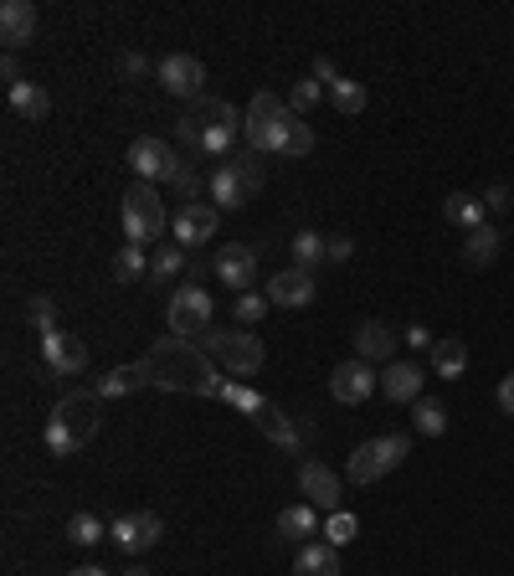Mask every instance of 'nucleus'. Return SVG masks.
Listing matches in <instances>:
<instances>
[{
    "mask_svg": "<svg viewBox=\"0 0 514 576\" xmlns=\"http://www.w3.org/2000/svg\"><path fill=\"white\" fill-rule=\"evenodd\" d=\"M150 376H155V386H175V391H196V396H222V386H227V371L216 366V360L206 355V350H196L191 340H175V335H165L150 355Z\"/></svg>",
    "mask_w": 514,
    "mask_h": 576,
    "instance_id": "obj_1",
    "label": "nucleus"
},
{
    "mask_svg": "<svg viewBox=\"0 0 514 576\" xmlns=\"http://www.w3.org/2000/svg\"><path fill=\"white\" fill-rule=\"evenodd\" d=\"M165 201H160V191L150 186V180H134V186L124 191V242H134V247H160V232H165Z\"/></svg>",
    "mask_w": 514,
    "mask_h": 576,
    "instance_id": "obj_2",
    "label": "nucleus"
},
{
    "mask_svg": "<svg viewBox=\"0 0 514 576\" xmlns=\"http://www.w3.org/2000/svg\"><path fill=\"white\" fill-rule=\"evenodd\" d=\"M206 355H211L232 381L257 376V371H263V360H268L263 340H257L252 330H211V335H206Z\"/></svg>",
    "mask_w": 514,
    "mask_h": 576,
    "instance_id": "obj_3",
    "label": "nucleus"
},
{
    "mask_svg": "<svg viewBox=\"0 0 514 576\" xmlns=\"http://www.w3.org/2000/svg\"><path fill=\"white\" fill-rule=\"evenodd\" d=\"M407 453H412V438H401V432H386V438L360 443V448L350 453V479H355V484H376V479L391 474V468L407 463Z\"/></svg>",
    "mask_w": 514,
    "mask_h": 576,
    "instance_id": "obj_4",
    "label": "nucleus"
},
{
    "mask_svg": "<svg viewBox=\"0 0 514 576\" xmlns=\"http://www.w3.org/2000/svg\"><path fill=\"white\" fill-rule=\"evenodd\" d=\"M170 335L175 340H196L206 324H211V294L201 283H186V288H175V299H170Z\"/></svg>",
    "mask_w": 514,
    "mask_h": 576,
    "instance_id": "obj_5",
    "label": "nucleus"
},
{
    "mask_svg": "<svg viewBox=\"0 0 514 576\" xmlns=\"http://www.w3.org/2000/svg\"><path fill=\"white\" fill-rule=\"evenodd\" d=\"M263 155H283V160H309L314 155V129L304 124V114H293V108L283 103V114L273 119L268 129V144Z\"/></svg>",
    "mask_w": 514,
    "mask_h": 576,
    "instance_id": "obj_6",
    "label": "nucleus"
},
{
    "mask_svg": "<svg viewBox=\"0 0 514 576\" xmlns=\"http://www.w3.org/2000/svg\"><path fill=\"white\" fill-rule=\"evenodd\" d=\"M129 165H134V175L139 180H150V186H160V180H175V170L186 165L165 139H155V134H139L134 144H129Z\"/></svg>",
    "mask_w": 514,
    "mask_h": 576,
    "instance_id": "obj_7",
    "label": "nucleus"
},
{
    "mask_svg": "<svg viewBox=\"0 0 514 576\" xmlns=\"http://www.w3.org/2000/svg\"><path fill=\"white\" fill-rule=\"evenodd\" d=\"M329 391L345 407H365L381 391V371H371V360H345V366L329 371Z\"/></svg>",
    "mask_w": 514,
    "mask_h": 576,
    "instance_id": "obj_8",
    "label": "nucleus"
},
{
    "mask_svg": "<svg viewBox=\"0 0 514 576\" xmlns=\"http://www.w3.org/2000/svg\"><path fill=\"white\" fill-rule=\"evenodd\" d=\"M155 78H160L165 93H175V98H196V103H201V93H206V62L191 57V52H170V57L160 62Z\"/></svg>",
    "mask_w": 514,
    "mask_h": 576,
    "instance_id": "obj_9",
    "label": "nucleus"
},
{
    "mask_svg": "<svg viewBox=\"0 0 514 576\" xmlns=\"http://www.w3.org/2000/svg\"><path fill=\"white\" fill-rule=\"evenodd\" d=\"M42 366H47V376H78V371H88V345L67 330H52V335H42Z\"/></svg>",
    "mask_w": 514,
    "mask_h": 576,
    "instance_id": "obj_10",
    "label": "nucleus"
},
{
    "mask_svg": "<svg viewBox=\"0 0 514 576\" xmlns=\"http://www.w3.org/2000/svg\"><path fill=\"white\" fill-rule=\"evenodd\" d=\"M108 535H114V546H119V551L139 556V551H150L155 540L165 535V520H160L155 510H134V515H119Z\"/></svg>",
    "mask_w": 514,
    "mask_h": 576,
    "instance_id": "obj_11",
    "label": "nucleus"
},
{
    "mask_svg": "<svg viewBox=\"0 0 514 576\" xmlns=\"http://www.w3.org/2000/svg\"><path fill=\"white\" fill-rule=\"evenodd\" d=\"M299 494L314 504V510H324V515H335L340 510V474L329 463H319V458H309L304 468H299Z\"/></svg>",
    "mask_w": 514,
    "mask_h": 576,
    "instance_id": "obj_12",
    "label": "nucleus"
},
{
    "mask_svg": "<svg viewBox=\"0 0 514 576\" xmlns=\"http://www.w3.org/2000/svg\"><path fill=\"white\" fill-rule=\"evenodd\" d=\"M216 222H222V211H216L211 201H180V211H175V242L180 247H201V242H211L216 237Z\"/></svg>",
    "mask_w": 514,
    "mask_h": 576,
    "instance_id": "obj_13",
    "label": "nucleus"
},
{
    "mask_svg": "<svg viewBox=\"0 0 514 576\" xmlns=\"http://www.w3.org/2000/svg\"><path fill=\"white\" fill-rule=\"evenodd\" d=\"M216 278H222L232 294H252V283H257V247H222L216 252Z\"/></svg>",
    "mask_w": 514,
    "mask_h": 576,
    "instance_id": "obj_14",
    "label": "nucleus"
},
{
    "mask_svg": "<svg viewBox=\"0 0 514 576\" xmlns=\"http://www.w3.org/2000/svg\"><path fill=\"white\" fill-rule=\"evenodd\" d=\"M314 273H304V268H283V273H273L268 278V299L278 304V309H304V304H314Z\"/></svg>",
    "mask_w": 514,
    "mask_h": 576,
    "instance_id": "obj_15",
    "label": "nucleus"
},
{
    "mask_svg": "<svg viewBox=\"0 0 514 576\" xmlns=\"http://www.w3.org/2000/svg\"><path fill=\"white\" fill-rule=\"evenodd\" d=\"M57 417L72 427V438L88 443L93 432H98V391H72V396H62V402H57Z\"/></svg>",
    "mask_w": 514,
    "mask_h": 576,
    "instance_id": "obj_16",
    "label": "nucleus"
},
{
    "mask_svg": "<svg viewBox=\"0 0 514 576\" xmlns=\"http://www.w3.org/2000/svg\"><path fill=\"white\" fill-rule=\"evenodd\" d=\"M278 114H283V103H278L273 93H252V103H247V124H242V144H247V150L263 155L268 129H273V119H278Z\"/></svg>",
    "mask_w": 514,
    "mask_h": 576,
    "instance_id": "obj_17",
    "label": "nucleus"
},
{
    "mask_svg": "<svg viewBox=\"0 0 514 576\" xmlns=\"http://www.w3.org/2000/svg\"><path fill=\"white\" fill-rule=\"evenodd\" d=\"M422 366L417 360H386V371H381V391L391 396V402H417L422 396Z\"/></svg>",
    "mask_w": 514,
    "mask_h": 576,
    "instance_id": "obj_18",
    "label": "nucleus"
},
{
    "mask_svg": "<svg viewBox=\"0 0 514 576\" xmlns=\"http://www.w3.org/2000/svg\"><path fill=\"white\" fill-rule=\"evenodd\" d=\"M31 36H36V6L31 0H6V6H0V42L16 52Z\"/></svg>",
    "mask_w": 514,
    "mask_h": 576,
    "instance_id": "obj_19",
    "label": "nucleus"
},
{
    "mask_svg": "<svg viewBox=\"0 0 514 576\" xmlns=\"http://www.w3.org/2000/svg\"><path fill=\"white\" fill-rule=\"evenodd\" d=\"M396 355V330L381 319H365L355 330V360H391Z\"/></svg>",
    "mask_w": 514,
    "mask_h": 576,
    "instance_id": "obj_20",
    "label": "nucleus"
},
{
    "mask_svg": "<svg viewBox=\"0 0 514 576\" xmlns=\"http://www.w3.org/2000/svg\"><path fill=\"white\" fill-rule=\"evenodd\" d=\"M144 386H155V376H150V360H134V366H119V371H108V376H98V396H129V391H144Z\"/></svg>",
    "mask_w": 514,
    "mask_h": 576,
    "instance_id": "obj_21",
    "label": "nucleus"
},
{
    "mask_svg": "<svg viewBox=\"0 0 514 576\" xmlns=\"http://www.w3.org/2000/svg\"><path fill=\"white\" fill-rule=\"evenodd\" d=\"M293 576H340V546H329V540H309V546H299Z\"/></svg>",
    "mask_w": 514,
    "mask_h": 576,
    "instance_id": "obj_22",
    "label": "nucleus"
},
{
    "mask_svg": "<svg viewBox=\"0 0 514 576\" xmlns=\"http://www.w3.org/2000/svg\"><path fill=\"white\" fill-rule=\"evenodd\" d=\"M206 196H211L216 211H237V206L247 201V186H242V175H237L232 165H216L211 180H206Z\"/></svg>",
    "mask_w": 514,
    "mask_h": 576,
    "instance_id": "obj_23",
    "label": "nucleus"
},
{
    "mask_svg": "<svg viewBox=\"0 0 514 576\" xmlns=\"http://www.w3.org/2000/svg\"><path fill=\"white\" fill-rule=\"evenodd\" d=\"M319 530V510L309 499H299V504H288V510L278 515V540H299V546H309V535Z\"/></svg>",
    "mask_w": 514,
    "mask_h": 576,
    "instance_id": "obj_24",
    "label": "nucleus"
},
{
    "mask_svg": "<svg viewBox=\"0 0 514 576\" xmlns=\"http://www.w3.org/2000/svg\"><path fill=\"white\" fill-rule=\"evenodd\" d=\"M11 93V108L21 119H31V124H42L47 114H52V98H47V88L42 83H31V78H21L16 88H6Z\"/></svg>",
    "mask_w": 514,
    "mask_h": 576,
    "instance_id": "obj_25",
    "label": "nucleus"
},
{
    "mask_svg": "<svg viewBox=\"0 0 514 576\" xmlns=\"http://www.w3.org/2000/svg\"><path fill=\"white\" fill-rule=\"evenodd\" d=\"M432 371L443 376V381H458L463 371H468V345L463 340H453V335H443V340H432Z\"/></svg>",
    "mask_w": 514,
    "mask_h": 576,
    "instance_id": "obj_26",
    "label": "nucleus"
},
{
    "mask_svg": "<svg viewBox=\"0 0 514 576\" xmlns=\"http://www.w3.org/2000/svg\"><path fill=\"white\" fill-rule=\"evenodd\" d=\"M499 247H504V237H499V227H473L468 232V242H463V263L468 268H489L494 258H499Z\"/></svg>",
    "mask_w": 514,
    "mask_h": 576,
    "instance_id": "obj_27",
    "label": "nucleus"
},
{
    "mask_svg": "<svg viewBox=\"0 0 514 576\" xmlns=\"http://www.w3.org/2000/svg\"><path fill=\"white\" fill-rule=\"evenodd\" d=\"M484 211H489V206H484L479 196H468V191H453V196L443 201V216H448V222H458V227H468V232L484 227Z\"/></svg>",
    "mask_w": 514,
    "mask_h": 576,
    "instance_id": "obj_28",
    "label": "nucleus"
},
{
    "mask_svg": "<svg viewBox=\"0 0 514 576\" xmlns=\"http://www.w3.org/2000/svg\"><path fill=\"white\" fill-rule=\"evenodd\" d=\"M222 402H227V407H237V412H242V417H252V422L273 407L268 396H257L252 386H242V381H232V376H227V386H222Z\"/></svg>",
    "mask_w": 514,
    "mask_h": 576,
    "instance_id": "obj_29",
    "label": "nucleus"
},
{
    "mask_svg": "<svg viewBox=\"0 0 514 576\" xmlns=\"http://www.w3.org/2000/svg\"><path fill=\"white\" fill-rule=\"evenodd\" d=\"M114 278H119V283H139V278H150V252L134 247V242H124V247L114 252Z\"/></svg>",
    "mask_w": 514,
    "mask_h": 576,
    "instance_id": "obj_30",
    "label": "nucleus"
},
{
    "mask_svg": "<svg viewBox=\"0 0 514 576\" xmlns=\"http://www.w3.org/2000/svg\"><path fill=\"white\" fill-rule=\"evenodd\" d=\"M180 268H186V247H180V242H160L150 252V283H170Z\"/></svg>",
    "mask_w": 514,
    "mask_h": 576,
    "instance_id": "obj_31",
    "label": "nucleus"
},
{
    "mask_svg": "<svg viewBox=\"0 0 514 576\" xmlns=\"http://www.w3.org/2000/svg\"><path fill=\"white\" fill-rule=\"evenodd\" d=\"M412 422H417L422 438H443V432H448V407H443V402H427V396H417Z\"/></svg>",
    "mask_w": 514,
    "mask_h": 576,
    "instance_id": "obj_32",
    "label": "nucleus"
},
{
    "mask_svg": "<svg viewBox=\"0 0 514 576\" xmlns=\"http://www.w3.org/2000/svg\"><path fill=\"white\" fill-rule=\"evenodd\" d=\"M42 443H47V453H57V458H72V453L83 448L78 438H72V427H67L57 412H52V417H47V427H42Z\"/></svg>",
    "mask_w": 514,
    "mask_h": 576,
    "instance_id": "obj_33",
    "label": "nucleus"
},
{
    "mask_svg": "<svg viewBox=\"0 0 514 576\" xmlns=\"http://www.w3.org/2000/svg\"><path fill=\"white\" fill-rule=\"evenodd\" d=\"M268 309H273V299H268V294H257V288H252V294H237V299H232V319L247 324V330H252V324H263Z\"/></svg>",
    "mask_w": 514,
    "mask_h": 576,
    "instance_id": "obj_34",
    "label": "nucleus"
},
{
    "mask_svg": "<svg viewBox=\"0 0 514 576\" xmlns=\"http://www.w3.org/2000/svg\"><path fill=\"white\" fill-rule=\"evenodd\" d=\"M237 175H242V186H247V196H257V191H263V155H257V150H247V144H242V150L227 160Z\"/></svg>",
    "mask_w": 514,
    "mask_h": 576,
    "instance_id": "obj_35",
    "label": "nucleus"
},
{
    "mask_svg": "<svg viewBox=\"0 0 514 576\" xmlns=\"http://www.w3.org/2000/svg\"><path fill=\"white\" fill-rule=\"evenodd\" d=\"M288 247H293V268H304V273H309V268L324 258V252H329V242H324L319 232H299Z\"/></svg>",
    "mask_w": 514,
    "mask_h": 576,
    "instance_id": "obj_36",
    "label": "nucleus"
},
{
    "mask_svg": "<svg viewBox=\"0 0 514 576\" xmlns=\"http://www.w3.org/2000/svg\"><path fill=\"white\" fill-rule=\"evenodd\" d=\"M257 427H263V432H268V438H273L278 448H299V427H293V422H288L278 407H268L263 417H257Z\"/></svg>",
    "mask_w": 514,
    "mask_h": 576,
    "instance_id": "obj_37",
    "label": "nucleus"
},
{
    "mask_svg": "<svg viewBox=\"0 0 514 576\" xmlns=\"http://www.w3.org/2000/svg\"><path fill=\"white\" fill-rule=\"evenodd\" d=\"M329 103H335L340 114H360V108H365V88L355 78H335V83H329Z\"/></svg>",
    "mask_w": 514,
    "mask_h": 576,
    "instance_id": "obj_38",
    "label": "nucleus"
},
{
    "mask_svg": "<svg viewBox=\"0 0 514 576\" xmlns=\"http://www.w3.org/2000/svg\"><path fill=\"white\" fill-rule=\"evenodd\" d=\"M67 535H72V546H98V540H103L108 530H103V520H98V515L78 510V515L67 520Z\"/></svg>",
    "mask_w": 514,
    "mask_h": 576,
    "instance_id": "obj_39",
    "label": "nucleus"
},
{
    "mask_svg": "<svg viewBox=\"0 0 514 576\" xmlns=\"http://www.w3.org/2000/svg\"><path fill=\"white\" fill-rule=\"evenodd\" d=\"M324 93H329V88H324L319 78H299V83H293V93H288V108H293V114H309Z\"/></svg>",
    "mask_w": 514,
    "mask_h": 576,
    "instance_id": "obj_40",
    "label": "nucleus"
},
{
    "mask_svg": "<svg viewBox=\"0 0 514 576\" xmlns=\"http://www.w3.org/2000/svg\"><path fill=\"white\" fill-rule=\"evenodd\" d=\"M355 535H360V520H355V515H345V510L329 515V525H324V540H329V546H345V540H355Z\"/></svg>",
    "mask_w": 514,
    "mask_h": 576,
    "instance_id": "obj_41",
    "label": "nucleus"
},
{
    "mask_svg": "<svg viewBox=\"0 0 514 576\" xmlns=\"http://www.w3.org/2000/svg\"><path fill=\"white\" fill-rule=\"evenodd\" d=\"M26 319H31L42 335H52V330H57V309H52V299H42V294H36V299L26 304Z\"/></svg>",
    "mask_w": 514,
    "mask_h": 576,
    "instance_id": "obj_42",
    "label": "nucleus"
},
{
    "mask_svg": "<svg viewBox=\"0 0 514 576\" xmlns=\"http://www.w3.org/2000/svg\"><path fill=\"white\" fill-rule=\"evenodd\" d=\"M170 186L180 191V201H201V191H206V180H201V175H196L191 165H180V170H175V180H170Z\"/></svg>",
    "mask_w": 514,
    "mask_h": 576,
    "instance_id": "obj_43",
    "label": "nucleus"
},
{
    "mask_svg": "<svg viewBox=\"0 0 514 576\" xmlns=\"http://www.w3.org/2000/svg\"><path fill=\"white\" fill-rule=\"evenodd\" d=\"M119 72H124L129 83H139V78H150V62H144L139 52H124V57H119Z\"/></svg>",
    "mask_w": 514,
    "mask_h": 576,
    "instance_id": "obj_44",
    "label": "nucleus"
},
{
    "mask_svg": "<svg viewBox=\"0 0 514 576\" xmlns=\"http://www.w3.org/2000/svg\"><path fill=\"white\" fill-rule=\"evenodd\" d=\"M175 139L186 144V150H201V119H180V124H175Z\"/></svg>",
    "mask_w": 514,
    "mask_h": 576,
    "instance_id": "obj_45",
    "label": "nucleus"
},
{
    "mask_svg": "<svg viewBox=\"0 0 514 576\" xmlns=\"http://www.w3.org/2000/svg\"><path fill=\"white\" fill-rule=\"evenodd\" d=\"M324 258H329V263H350V258H355V242H350V237H329Z\"/></svg>",
    "mask_w": 514,
    "mask_h": 576,
    "instance_id": "obj_46",
    "label": "nucleus"
},
{
    "mask_svg": "<svg viewBox=\"0 0 514 576\" xmlns=\"http://www.w3.org/2000/svg\"><path fill=\"white\" fill-rule=\"evenodd\" d=\"M484 206H489V211H509V206H514V191H509V186H504V180H499V186H489V196H484Z\"/></svg>",
    "mask_w": 514,
    "mask_h": 576,
    "instance_id": "obj_47",
    "label": "nucleus"
},
{
    "mask_svg": "<svg viewBox=\"0 0 514 576\" xmlns=\"http://www.w3.org/2000/svg\"><path fill=\"white\" fill-rule=\"evenodd\" d=\"M499 412H509V417H514V371L499 381Z\"/></svg>",
    "mask_w": 514,
    "mask_h": 576,
    "instance_id": "obj_48",
    "label": "nucleus"
},
{
    "mask_svg": "<svg viewBox=\"0 0 514 576\" xmlns=\"http://www.w3.org/2000/svg\"><path fill=\"white\" fill-rule=\"evenodd\" d=\"M314 78H319V83L329 88V83H335V78H340V72H335V62H329V57H319V62H314Z\"/></svg>",
    "mask_w": 514,
    "mask_h": 576,
    "instance_id": "obj_49",
    "label": "nucleus"
},
{
    "mask_svg": "<svg viewBox=\"0 0 514 576\" xmlns=\"http://www.w3.org/2000/svg\"><path fill=\"white\" fill-rule=\"evenodd\" d=\"M407 340L422 345V350H432V330H427V324H407Z\"/></svg>",
    "mask_w": 514,
    "mask_h": 576,
    "instance_id": "obj_50",
    "label": "nucleus"
},
{
    "mask_svg": "<svg viewBox=\"0 0 514 576\" xmlns=\"http://www.w3.org/2000/svg\"><path fill=\"white\" fill-rule=\"evenodd\" d=\"M0 78H6V88H16L21 83V67H16V57L6 52V62H0Z\"/></svg>",
    "mask_w": 514,
    "mask_h": 576,
    "instance_id": "obj_51",
    "label": "nucleus"
},
{
    "mask_svg": "<svg viewBox=\"0 0 514 576\" xmlns=\"http://www.w3.org/2000/svg\"><path fill=\"white\" fill-rule=\"evenodd\" d=\"M72 576H108V571H103V566H78Z\"/></svg>",
    "mask_w": 514,
    "mask_h": 576,
    "instance_id": "obj_52",
    "label": "nucleus"
},
{
    "mask_svg": "<svg viewBox=\"0 0 514 576\" xmlns=\"http://www.w3.org/2000/svg\"><path fill=\"white\" fill-rule=\"evenodd\" d=\"M119 576H150V571H144V566H129V571H119Z\"/></svg>",
    "mask_w": 514,
    "mask_h": 576,
    "instance_id": "obj_53",
    "label": "nucleus"
}]
</instances>
